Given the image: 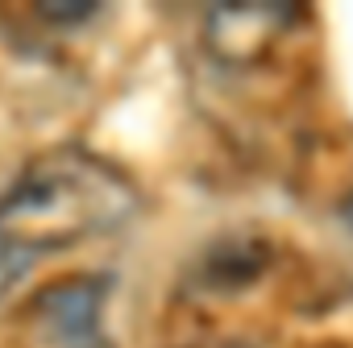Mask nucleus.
I'll return each mask as SVG.
<instances>
[{
	"label": "nucleus",
	"instance_id": "nucleus-1",
	"mask_svg": "<svg viewBox=\"0 0 353 348\" xmlns=\"http://www.w3.org/2000/svg\"><path fill=\"white\" fill-rule=\"evenodd\" d=\"M137 208V187L92 149L59 145L34 157L9 195H0V294L38 257L117 232Z\"/></svg>",
	"mask_w": 353,
	"mask_h": 348
},
{
	"label": "nucleus",
	"instance_id": "nucleus-2",
	"mask_svg": "<svg viewBox=\"0 0 353 348\" xmlns=\"http://www.w3.org/2000/svg\"><path fill=\"white\" fill-rule=\"evenodd\" d=\"M299 21V5L283 0H229L212 5L204 21L208 50L229 67H250L270 54V46Z\"/></svg>",
	"mask_w": 353,
	"mask_h": 348
},
{
	"label": "nucleus",
	"instance_id": "nucleus-3",
	"mask_svg": "<svg viewBox=\"0 0 353 348\" xmlns=\"http://www.w3.org/2000/svg\"><path fill=\"white\" fill-rule=\"evenodd\" d=\"M100 307H104V282L75 278V282H59L42 290L34 303V319H38V331L54 348H96Z\"/></svg>",
	"mask_w": 353,
	"mask_h": 348
},
{
	"label": "nucleus",
	"instance_id": "nucleus-4",
	"mask_svg": "<svg viewBox=\"0 0 353 348\" xmlns=\"http://www.w3.org/2000/svg\"><path fill=\"white\" fill-rule=\"evenodd\" d=\"M38 9H42L46 21H88L100 5H79L75 0V5H38Z\"/></svg>",
	"mask_w": 353,
	"mask_h": 348
},
{
	"label": "nucleus",
	"instance_id": "nucleus-5",
	"mask_svg": "<svg viewBox=\"0 0 353 348\" xmlns=\"http://www.w3.org/2000/svg\"><path fill=\"white\" fill-rule=\"evenodd\" d=\"M196 348H250V344H237V340H212V344H196Z\"/></svg>",
	"mask_w": 353,
	"mask_h": 348
},
{
	"label": "nucleus",
	"instance_id": "nucleus-6",
	"mask_svg": "<svg viewBox=\"0 0 353 348\" xmlns=\"http://www.w3.org/2000/svg\"><path fill=\"white\" fill-rule=\"evenodd\" d=\"M341 216H345V224L353 228V191H349V199H345V208H341Z\"/></svg>",
	"mask_w": 353,
	"mask_h": 348
}]
</instances>
